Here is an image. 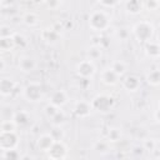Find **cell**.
<instances>
[{"label": "cell", "mask_w": 160, "mask_h": 160, "mask_svg": "<svg viewBox=\"0 0 160 160\" xmlns=\"http://www.w3.org/2000/svg\"><path fill=\"white\" fill-rule=\"evenodd\" d=\"M131 32L139 42L146 44L148 41H151V39L154 36V32H155V28H154L151 21L140 20L136 24H134V26L131 29Z\"/></svg>", "instance_id": "1"}, {"label": "cell", "mask_w": 160, "mask_h": 160, "mask_svg": "<svg viewBox=\"0 0 160 160\" xmlns=\"http://www.w3.org/2000/svg\"><path fill=\"white\" fill-rule=\"evenodd\" d=\"M110 22H111V20H110L109 15L102 10H94L89 15V19H88L89 28L96 32H102V31L108 30L110 26Z\"/></svg>", "instance_id": "2"}, {"label": "cell", "mask_w": 160, "mask_h": 160, "mask_svg": "<svg viewBox=\"0 0 160 160\" xmlns=\"http://www.w3.org/2000/svg\"><path fill=\"white\" fill-rule=\"evenodd\" d=\"M90 105L92 110L101 114H106L110 110H112V108L115 106V99L108 94H98L96 96L92 98Z\"/></svg>", "instance_id": "3"}, {"label": "cell", "mask_w": 160, "mask_h": 160, "mask_svg": "<svg viewBox=\"0 0 160 160\" xmlns=\"http://www.w3.org/2000/svg\"><path fill=\"white\" fill-rule=\"evenodd\" d=\"M22 96L29 102H39L42 99V89L40 82L31 81L22 89Z\"/></svg>", "instance_id": "4"}, {"label": "cell", "mask_w": 160, "mask_h": 160, "mask_svg": "<svg viewBox=\"0 0 160 160\" xmlns=\"http://www.w3.org/2000/svg\"><path fill=\"white\" fill-rule=\"evenodd\" d=\"M19 144V136L16 131H0V150L16 149Z\"/></svg>", "instance_id": "5"}, {"label": "cell", "mask_w": 160, "mask_h": 160, "mask_svg": "<svg viewBox=\"0 0 160 160\" xmlns=\"http://www.w3.org/2000/svg\"><path fill=\"white\" fill-rule=\"evenodd\" d=\"M78 76H80L81 79H90L95 75L96 72V66L92 61L85 59V60H81L80 62H78L76 65V69H75Z\"/></svg>", "instance_id": "6"}, {"label": "cell", "mask_w": 160, "mask_h": 160, "mask_svg": "<svg viewBox=\"0 0 160 160\" xmlns=\"http://www.w3.org/2000/svg\"><path fill=\"white\" fill-rule=\"evenodd\" d=\"M46 154L50 160H62L68 155V146L62 141H55Z\"/></svg>", "instance_id": "7"}, {"label": "cell", "mask_w": 160, "mask_h": 160, "mask_svg": "<svg viewBox=\"0 0 160 160\" xmlns=\"http://www.w3.org/2000/svg\"><path fill=\"white\" fill-rule=\"evenodd\" d=\"M68 101H69V95L65 90H61V89L52 91V94L50 95V99H49V104H51V105H54L59 109L61 106L66 105Z\"/></svg>", "instance_id": "8"}, {"label": "cell", "mask_w": 160, "mask_h": 160, "mask_svg": "<svg viewBox=\"0 0 160 160\" xmlns=\"http://www.w3.org/2000/svg\"><path fill=\"white\" fill-rule=\"evenodd\" d=\"M122 88L126 90V91H129V92H135V91H138L139 89H140V86H141V81H140V78L139 76H136V75H132V74H130V75H126L124 79H122Z\"/></svg>", "instance_id": "9"}, {"label": "cell", "mask_w": 160, "mask_h": 160, "mask_svg": "<svg viewBox=\"0 0 160 160\" xmlns=\"http://www.w3.org/2000/svg\"><path fill=\"white\" fill-rule=\"evenodd\" d=\"M40 38L44 42L52 45V44H56L60 40V32H58L52 26L51 28H45V29L41 30Z\"/></svg>", "instance_id": "10"}, {"label": "cell", "mask_w": 160, "mask_h": 160, "mask_svg": "<svg viewBox=\"0 0 160 160\" xmlns=\"http://www.w3.org/2000/svg\"><path fill=\"white\" fill-rule=\"evenodd\" d=\"M91 105L90 101H85V100H79L75 102L74 105V114L78 118H88L91 114Z\"/></svg>", "instance_id": "11"}, {"label": "cell", "mask_w": 160, "mask_h": 160, "mask_svg": "<svg viewBox=\"0 0 160 160\" xmlns=\"http://www.w3.org/2000/svg\"><path fill=\"white\" fill-rule=\"evenodd\" d=\"M16 90V84L10 78H1L0 79V95L2 96H11Z\"/></svg>", "instance_id": "12"}, {"label": "cell", "mask_w": 160, "mask_h": 160, "mask_svg": "<svg viewBox=\"0 0 160 160\" xmlns=\"http://www.w3.org/2000/svg\"><path fill=\"white\" fill-rule=\"evenodd\" d=\"M18 66H19L20 71H22V72H32L35 70V68H36V62L31 56L24 55V56L19 58Z\"/></svg>", "instance_id": "13"}, {"label": "cell", "mask_w": 160, "mask_h": 160, "mask_svg": "<svg viewBox=\"0 0 160 160\" xmlns=\"http://www.w3.org/2000/svg\"><path fill=\"white\" fill-rule=\"evenodd\" d=\"M55 142V140L52 139V136L50 134H41L38 140H36V148L40 150V151H44V152H48L49 149L52 146V144Z\"/></svg>", "instance_id": "14"}, {"label": "cell", "mask_w": 160, "mask_h": 160, "mask_svg": "<svg viewBox=\"0 0 160 160\" xmlns=\"http://www.w3.org/2000/svg\"><path fill=\"white\" fill-rule=\"evenodd\" d=\"M100 79H101V81H102L105 85H108V86L116 85L118 81H119V76H118L110 68L104 69V70L101 71V74H100Z\"/></svg>", "instance_id": "15"}, {"label": "cell", "mask_w": 160, "mask_h": 160, "mask_svg": "<svg viewBox=\"0 0 160 160\" xmlns=\"http://www.w3.org/2000/svg\"><path fill=\"white\" fill-rule=\"evenodd\" d=\"M145 52L151 59H158L160 55V46L156 41H148L145 44Z\"/></svg>", "instance_id": "16"}, {"label": "cell", "mask_w": 160, "mask_h": 160, "mask_svg": "<svg viewBox=\"0 0 160 160\" xmlns=\"http://www.w3.org/2000/svg\"><path fill=\"white\" fill-rule=\"evenodd\" d=\"M125 9L128 12H130L131 15H138L141 12V10L144 9L142 8V1H139V0H130V1H126L125 2Z\"/></svg>", "instance_id": "17"}, {"label": "cell", "mask_w": 160, "mask_h": 160, "mask_svg": "<svg viewBox=\"0 0 160 160\" xmlns=\"http://www.w3.org/2000/svg\"><path fill=\"white\" fill-rule=\"evenodd\" d=\"M22 22H24L26 26L34 28V26L39 25L40 18H39V15H38L36 12H34V11H28V12H25L24 16H22Z\"/></svg>", "instance_id": "18"}, {"label": "cell", "mask_w": 160, "mask_h": 160, "mask_svg": "<svg viewBox=\"0 0 160 160\" xmlns=\"http://www.w3.org/2000/svg\"><path fill=\"white\" fill-rule=\"evenodd\" d=\"M30 118H29V114L24 110H20V111H15L14 116H12V121L15 122L16 126H24L29 122Z\"/></svg>", "instance_id": "19"}, {"label": "cell", "mask_w": 160, "mask_h": 160, "mask_svg": "<svg viewBox=\"0 0 160 160\" xmlns=\"http://www.w3.org/2000/svg\"><path fill=\"white\" fill-rule=\"evenodd\" d=\"M145 80L150 86H159V84H160V71H159V69L150 70L146 74Z\"/></svg>", "instance_id": "20"}, {"label": "cell", "mask_w": 160, "mask_h": 160, "mask_svg": "<svg viewBox=\"0 0 160 160\" xmlns=\"http://www.w3.org/2000/svg\"><path fill=\"white\" fill-rule=\"evenodd\" d=\"M110 69H111V70L120 78V76H122V75L126 72L128 66H126V64H125L122 60H115V61H112Z\"/></svg>", "instance_id": "21"}, {"label": "cell", "mask_w": 160, "mask_h": 160, "mask_svg": "<svg viewBox=\"0 0 160 160\" xmlns=\"http://www.w3.org/2000/svg\"><path fill=\"white\" fill-rule=\"evenodd\" d=\"M101 46H99V45H92V46H90L89 49H88V51H86V55H88V60H90V61H95V60H98V59H100L101 58Z\"/></svg>", "instance_id": "22"}, {"label": "cell", "mask_w": 160, "mask_h": 160, "mask_svg": "<svg viewBox=\"0 0 160 160\" xmlns=\"http://www.w3.org/2000/svg\"><path fill=\"white\" fill-rule=\"evenodd\" d=\"M121 136H122V132L120 129L111 128V129H109V131L106 134V141L108 142H118L121 140Z\"/></svg>", "instance_id": "23"}, {"label": "cell", "mask_w": 160, "mask_h": 160, "mask_svg": "<svg viewBox=\"0 0 160 160\" xmlns=\"http://www.w3.org/2000/svg\"><path fill=\"white\" fill-rule=\"evenodd\" d=\"M15 111H14V108L10 106V105H1L0 106V116H1V121L2 120H12V116H14Z\"/></svg>", "instance_id": "24"}, {"label": "cell", "mask_w": 160, "mask_h": 160, "mask_svg": "<svg viewBox=\"0 0 160 160\" xmlns=\"http://www.w3.org/2000/svg\"><path fill=\"white\" fill-rule=\"evenodd\" d=\"M94 150H96L100 154H106L110 150V142H108L106 140H98L94 144Z\"/></svg>", "instance_id": "25"}, {"label": "cell", "mask_w": 160, "mask_h": 160, "mask_svg": "<svg viewBox=\"0 0 160 160\" xmlns=\"http://www.w3.org/2000/svg\"><path fill=\"white\" fill-rule=\"evenodd\" d=\"M65 120H66V115H65V112H64L62 110H60V109H59V111L51 118V122H52L54 126H61V125L65 122Z\"/></svg>", "instance_id": "26"}, {"label": "cell", "mask_w": 160, "mask_h": 160, "mask_svg": "<svg viewBox=\"0 0 160 160\" xmlns=\"http://www.w3.org/2000/svg\"><path fill=\"white\" fill-rule=\"evenodd\" d=\"M12 48H15V44H14V39L12 38L0 39V51H9Z\"/></svg>", "instance_id": "27"}, {"label": "cell", "mask_w": 160, "mask_h": 160, "mask_svg": "<svg viewBox=\"0 0 160 160\" xmlns=\"http://www.w3.org/2000/svg\"><path fill=\"white\" fill-rule=\"evenodd\" d=\"M16 128L12 120H2L0 122V131H16Z\"/></svg>", "instance_id": "28"}, {"label": "cell", "mask_w": 160, "mask_h": 160, "mask_svg": "<svg viewBox=\"0 0 160 160\" xmlns=\"http://www.w3.org/2000/svg\"><path fill=\"white\" fill-rule=\"evenodd\" d=\"M14 30L9 25H0V39H6V38H12L14 36Z\"/></svg>", "instance_id": "29"}, {"label": "cell", "mask_w": 160, "mask_h": 160, "mask_svg": "<svg viewBox=\"0 0 160 160\" xmlns=\"http://www.w3.org/2000/svg\"><path fill=\"white\" fill-rule=\"evenodd\" d=\"M52 139L55 141H62V138H64V130L61 129V126H54L52 130L49 132Z\"/></svg>", "instance_id": "30"}, {"label": "cell", "mask_w": 160, "mask_h": 160, "mask_svg": "<svg viewBox=\"0 0 160 160\" xmlns=\"http://www.w3.org/2000/svg\"><path fill=\"white\" fill-rule=\"evenodd\" d=\"M20 154L16 149L4 151V160H20Z\"/></svg>", "instance_id": "31"}, {"label": "cell", "mask_w": 160, "mask_h": 160, "mask_svg": "<svg viewBox=\"0 0 160 160\" xmlns=\"http://www.w3.org/2000/svg\"><path fill=\"white\" fill-rule=\"evenodd\" d=\"M115 35H116V38H118L119 40L125 41V40H128V39H129V36H130V31H129L126 28H120V29H118V30H116Z\"/></svg>", "instance_id": "32"}, {"label": "cell", "mask_w": 160, "mask_h": 160, "mask_svg": "<svg viewBox=\"0 0 160 160\" xmlns=\"http://www.w3.org/2000/svg\"><path fill=\"white\" fill-rule=\"evenodd\" d=\"M142 148L146 150V151H150L152 152L155 149H156V141L154 139H145L142 141Z\"/></svg>", "instance_id": "33"}, {"label": "cell", "mask_w": 160, "mask_h": 160, "mask_svg": "<svg viewBox=\"0 0 160 160\" xmlns=\"http://www.w3.org/2000/svg\"><path fill=\"white\" fill-rule=\"evenodd\" d=\"M159 5H160V2L159 1H155V0H148V1H144L142 2V8H145L149 11L156 10L159 8Z\"/></svg>", "instance_id": "34"}, {"label": "cell", "mask_w": 160, "mask_h": 160, "mask_svg": "<svg viewBox=\"0 0 160 160\" xmlns=\"http://www.w3.org/2000/svg\"><path fill=\"white\" fill-rule=\"evenodd\" d=\"M58 111H59V108H56V106H54V105H51V104H48V105L44 108V112H45V115H46L49 119H51Z\"/></svg>", "instance_id": "35"}, {"label": "cell", "mask_w": 160, "mask_h": 160, "mask_svg": "<svg viewBox=\"0 0 160 160\" xmlns=\"http://www.w3.org/2000/svg\"><path fill=\"white\" fill-rule=\"evenodd\" d=\"M12 39H14V44H15V46H24V45H26V40H25V38H24L22 35L14 34Z\"/></svg>", "instance_id": "36"}, {"label": "cell", "mask_w": 160, "mask_h": 160, "mask_svg": "<svg viewBox=\"0 0 160 160\" xmlns=\"http://www.w3.org/2000/svg\"><path fill=\"white\" fill-rule=\"evenodd\" d=\"M99 5L102 6V8H115L116 5H119V1H115V0H102V1H99Z\"/></svg>", "instance_id": "37"}, {"label": "cell", "mask_w": 160, "mask_h": 160, "mask_svg": "<svg viewBox=\"0 0 160 160\" xmlns=\"http://www.w3.org/2000/svg\"><path fill=\"white\" fill-rule=\"evenodd\" d=\"M45 5L46 6H49L50 9H52V10H56L60 5H61V2L60 1H46L45 2Z\"/></svg>", "instance_id": "38"}, {"label": "cell", "mask_w": 160, "mask_h": 160, "mask_svg": "<svg viewBox=\"0 0 160 160\" xmlns=\"http://www.w3.org/2000/svg\"><path fill=\"white\" fill-rule=\"evenodd\" d=\"M20 160H34V158L31 155H29V154H25V155H21Z\"/></svg>", "instance_id": "39"}, {"label": "cell", "mask_w": 160, "mask_h": 160, "mask_svg": "<svg viewBox=\"0 0 160 160\" xmlns=\"http://www.w3.org/2000/svg\"><path fill=\"white\" fill-rule=\"evenodd\" d=\"M4 69H5V62H4V60L0 59V71H2Z\"/></svg>", "instance_id": "40"}, {"label": "cell", "mask_w": 160, "mask_h": 160, "mask_svg": "<svg viewBox=\"0 0 160 160\" xmlns=\"http://www.w3.org/2000/svg\"><path fill=\"white\" fill-rule=\"evenodd\" d=\"M0 59H1V54H0Z\"/></svg>", "instance_id": "41"}, {"label": "cell", "mask_w": 160, "mask_h": 160, "mask_svg": "<svg viewBox=\"0 0 160 160\" xmlns=\"http://www.w3.org/2000/svg\"><path fill=\"white\" fill-rule=\"evenodd\" d=\"M155 160H159V159H155Z\"/></svg>", "instance_id": "42"}, {"label": "cell", "mask_w": 160, "mask_h": 160, "mask_svg": "<svg viewBox=\"0 0 160 160\" xmlns=\"http://www.w3.org/2000/svg\"><path fill=\"white\" fill-rule=\"evenodd\" d=\"M62 160H65V159H62Z\"/></svg>", "instance_id": "43"}]
</instances>
